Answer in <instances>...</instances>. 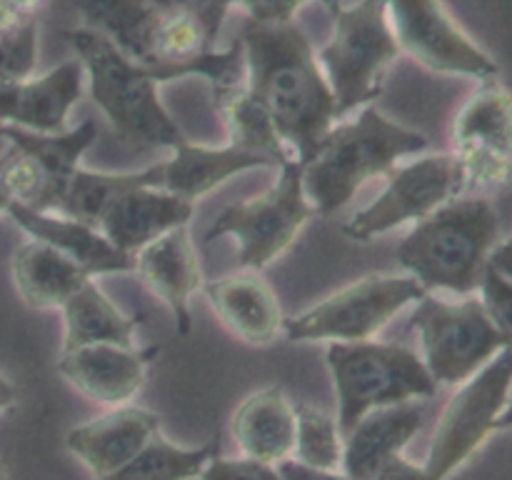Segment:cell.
Listing matches in <instances>:
<instances>
[{"label": "cell", "instance_id": "8992f818", "mask_svg": "<svg viewBox=\"0 0 512 480\" xmlns=\"http://www.w3.org/2000/svg\"><path fill=\"white\" fill-rule=\"evenodd\" d=\"M325 358L338 393V428L343 438L370 410L433 398L438 393V383L423 358L403 345L333 340Z\"/></svg>", "mask_w": 512, "mask_h": 480}, {"label": "cell", "instance_id": "60d3db41", "mask_svg": "<svg viewBox=\"0 0 512 480\" xmlns=\"http://www.w3.org/2000/svg\"><path fill=\"white\" fill-rule=\"evenodd\" d=\"M18 18H25V15H15L13 10L5 5V0H0V28H5V25L13 23V20H18Z\"/></svg>", "mask_w": 512, "mask_h": 480}, {"label": "cell", "instance_id": "30bf717a", "mask_svg": "<svg viewBox=\"0 0 512 480\" xmlns=\"http://www.w3.org/2000/svg\"><path fill=\"white\" fill-rule=\"evenodd\" d=\"M428 290L413 275H365L358 283L338 290L305 310L293 320H285L288 340H373L395 315L410 303H418Z\"/></svg>", "mask_w": 512, "mask_h": 480}, {"label": "cell", "instance_id": "ee69618b", "mask_svg": "<svg viewBox=\"0 0 512 480\" xmlns=\"http://www.w3.org/2000/svg\"><path fill=\"white\" fill-rule=\"evenodd\" d=\"M508 245H512V235H510V240H508Z\"/></svg>", "mask_w": 512, "mask_h": 480}, {"label": "cell", "instance_id": "603a6c76", "mask_svg": "<svg viewBox=\"0 0 512 480\" xmlns=\"http://www.w3.org/2000/svg\"><path fill=\"white\" fill-rule=\"evenodd\" d=\"M175 155L165 163H160V188L168 193L195 203L198 198L208 195L233 175L245 173L253 168H270L273 160L263 155L245 153L233 148H208V145L190 143L188 138L175 145Z\"/></svg>", "mask_w": 512, "mask_h": 480}, {"label": "cell", "instance_id": "277c9868", "mask_svg": "<svg viewBox=\"0 0 512 480\" xmlns=\"http://www.w3.org/2000/svg\"><path fill=\"white\" fill-rule=\"evenodd\" d=\"M428 138L385 118L373 103L350 123L330 128L303 163V190L315 213L333 215L350 203L360 185L385 175L405 155L423 153Z\"/></svg>", "mask_w": 512, "mask_h": 480}, {"label": "cell", "instance_id": "f546056e", "mask_svg": "<svg viewBox=\"0 0 512 480\" xmlns=\"http://www.w3.org/2000/svg\"><path fill=\"white\" fill-rule=\"evenodd\" d=\"M293 460L310 468L338 470L343 460V435L338 418L310 403L295 405Z\"/></svg>", "mask_w": 512, "mask_h": 480}, {"label": "cell", "instance_id": "6da1fadb", "mask_svg": "<svg viewBox=\"0 0 512 480\" xmlns=\"http://www.w3.org/2000/svg\"><path fill=\"white\" fill-rule=\"evenodd\" d=\"M240 43L250 93L268 108L285 148L308 163L340 118L310 38L295 20L258 23L248 18Z\"/></svg>", "mask_w": 512, "mask_h": 480}, {"label": "cell", "instance_id": "ffe728a7", "mask_svg": "<svg viewBox=\"0 0 512 480\" xmlns=\"http://www.w3.org/2000/svg\"><path fill=\"white\" fill-rule=\"evenodd\" d=\"M193 203L163 188H135L110 205L98 230L123 253L135 255L168 230L188 225Z\"/></svg>", "mask_w": 512, "mask_h": 480}, {"label": "cell", "instance_id": "836d02e7", "mask_svg": "<svg viewBox=\"0 0 512 480\" xmlns=\"http://www.w3.org/2000/svg\"><path fill=\"white\" fill-rule=\"evenodd\" d=\"M305 3L310 0H235V5H240L248 18L258 23H290ZM318 3H323L330 15L343 8V0H318Z\"/></svg>", "mask_w": 512, "mask_h": 480}, {"label": "cell", "instance_id": "484cf974", "mask_svg": "<svg viewBox=\"0 0 512 480\" xmlns=\"http://www.w3.org/2000/svg\"><path fill=\"white\" fill-rule=\"evenodd\" d=\"M60 310L65 320L63 353L95 343L135 348L133 338L140 320L130 318L118 305H113V300L95 285L93 278L80 285Z\"/></svg>", "mask_w": 512, "mask_h": 480}, {"label": "cell", "instance_id": "ac0fdd59", "mask_svg": "<svg viewBox=\"0 0 512 480\" xmlns=\"http://www.w3.org/2000/svg\"><path fill=\"white\" fill-rule=\"evenodd\" d=\"M423 423L425 410L415 400L370 410L343 438L340 468L355 480H373L388 460L403 453Z\"/></svg>", "mask_w": 512, "mask_h": 480}, {"label": "cell", "instance_id": "e575fe53", "mask_svg": "<svg viewBox=\"0 0 512 480\" xmlns=\"http://www.w3.org/2000/svg\"><path fill=\"white\" fill-rule=\"evenodd\" d=\"M155 5L165 10H180V13H188L208 30V35L213 40H218L220 28L225 23V15L233 8L235 0H153Z\"/></svg>", "mask_w": 512, "mask_h": 480}, {"label": "cell", "instance_id": "83f0119b", "mask_svg": "<svg viewBox=\"0 0 512 480\" xmlns=\"http://www.w3.org/2000/svg\"><path fill=\"white\" fill-rule=\"evenodd\" d=\"M135 188H160V163L138 173H93V170L78 168L55 213L98 228L100 218L108 213L110 205Z\"/></svg>", "mask_w": 512, "mask_h": 480}, {"label": "cell", "instance_id": "2e32d148", "mask_svg": "<svg viewBox=\"0 0 512 480\" xmlns=\"http://www.w3.org/2000/svg\"><path fill=\"white\" fill-rule=\"evenodd\" d=\"M158 430L160 415L153 410L138 405H115L110 413L75 425L65 435V445L100 480L123 468Z\"/></svg>", "mask_w": 512, "mask_h": 480}, {"label": "cell", "instance_id": "d4e9b609", "mask_svg": "<svg viewBox=\"0 0 512 480\" xmlns=\"http://www.w3.org/2000/svg\"><path fill=\"white\" fill-rule=\"evenodd\" d=\"M0 135L35 160L53 195V210H58L70 180L78 173L80 158L98 138V128L93 120H83L78 128L63 133H33L15 125H0Z\"/></svg>", "mask_w": 512, "mask_h": 480}, {"label": "cell", "instance_id": "44dd1931", "mask_svg": "<svg viewBox=\"0 0 512 480\" xmlns=\"http://www.w3.org/2000/svg\"><path fill=\"white\" fill-rule=\"evenodd\" d=\"M8 215L30 238L43 240V243L58 248L70 260L83 265L93 278L95 275L130 273V270H135V255H128L115 248L95 225H88L75 218H65L60 213H38V210L23 208L18 203H10Z\"/></svg>", "mask_w": 512, "mask_h": 480}, {"label": "cell", "instance_id": "d6986e66", "mask_svg": "<svg viewBox=\"0 0 512 480\" xmlns=\"http://www.w3.org/2000/svg\"><path fill=\"white\" fill-rule=\"evenodd\" d=\"M220 323L250 345H270L283 330V313L273 288L258 270L225 275L203 283Z\"/></svg>", "mask_w": 512, "mask_h": 480}, {"label": "cell", "instance_id": "7c38bea8", "mask_svg": "<svg viewBox=\"0 0 512 480\" xmlns=\"http://www.w3.org/2000/svg\"><path fill=\"white\" fill-rule=\"evenodd\" d=\"M388 20L400 50L433 73L498 78V63L460 28L443 0H388Z\"/></svg>", "mask_w": 512, "mask_h": 480}, {"label": "cell", "instance_id": "74e56055", "mask_svg": "<svg viewBox=\"0 0 512 480\" xmlns=\"http://www.w3.org/2000/svg\"><path fill=\"white\" fill-rule=\"evenodd\" d=\"M15 400H18V390H15V385L10 383L5 375H0V413L8 408H13Z\"/></svg>", "mask_w": 512, "mask_h": 480}, {"label": "cell", "instance_id": "4dcf8cb0", "mask_svg": "<svg viewBox=\"0 0 512 480\" xmlns=\"http://www.w3.org/2000/svg\"><path fill=\"white\" fill-rule=\"evenodd\" d=\"M38 65V18L25 15L0 28V85L25 80Z\"/></svg>", "mask_w": 512, "mask_h": 480}, {"label": "cell", "instance_id": "7a4b0ae2", "mask_svg": "<svg viewBox=\"0 0 512 480\" xmlns=\"http://www.w3.org/2000/svg\"><path fill=\"white\" fill-rule=\"evenodd\" d=\"M78 13L85 28L153 70L160 83L183 75H203L213 88L245 80L243 43L215 50V40L193 15L153 0H78Z\"/></svg>", "mask_w": 512, "mask_h": 480}, {"label": "cell", "instance_id": "8d00e7d4", "mask_svg": "<svg viewBox=\"0 0 512 480\" xmlns=\"http://www.w3.org/2000/svg\"><path fill=\"white\" fill-rule=\"evenodd\" d=\"M490 265H493L495 270H500L503 275H508L512 280V245L503 243V245H495V250L490 253Z\"/></svg>", "mask_w": 512, "mask_h": 480}, {"label": "cell", "instance_id": "b9f144b4", "mask_svg": "<svg viewBox=\"0 0 512 480\" xmlns=\"http://www.w3.org/2000/svg\"><path fill=\"white\" fill-rule=\"evenodd\" d=\"M0 165H3V163H0ZM10 203H13V200H10L8 190H5V185H3V175H0V213H8Z\"/></svg>", "mask_w": 512, "mask_h": 480}, {"label": "cell", "instance_id": "9c48e42d", "mask_svg": "<svg viewBox=\"0 0 512 480\" xmlns=\"http://www.w3.org/2000/svg\"><path fill=\"white\" fill-rule=\"evenodd\" d=\"M313 213L303 190V163L290 158L280 165L278 180L265 193L225 205L205 240L233 235L240 245L238 263L260 270L293 245Z\"/></svg>", "mask_w": 512, "mask_h": 480}, {"label": "cell", "instance_id": "f35d334b", "mask_svg": "<svg viewBox=\"0 0 512 480\" xmlns=\"http://www.w3.org/2000/svg\"><path fill=\"white\" fill-rule=\"evenodd\" d=\"M43 3L45 0H5V5H8L15 15H38Z\"/></svg>", "mask_w": 512, "mask_h": 480}, {"label": "cell", "instance_id": "5b68a950", "mask_svg": "<svg viewBox=\"0 0 512 480\" xmlns=\"http://www.w3.org/2000/svg\"><path fill=\"white\" fill-rule=\"evenodd\" d=\"M90 80V98L115 133L138 148H175L185 138L158 95L160 80L90 28L65 33Z\"/></svg>", "mask_w": 512, "mask_h": 480}, {"label": "cell", "instance_id": "7bdbcfd3", "mask_svg": "<svg viewBox=\"0 0 512 480\" xmlns=\"http://www.w3.org/2000/svg\"><path fill=\"white\" fill-rule=\"evenodd\" d=\"M0 480H5V473H3V460H0Z\"/></svg>", "mask_w": 512, "mask_h": 480}, {"label": "cell", "instance_id": "cb8c5ba5", "mask_svg": "<svg viewBox=\"0 0 512 480\" xmlns=\"http://www.w3.org/2000/svg\"><path fill=\"white\" fill-rule=\"evenodd\" d=\"M93 275L43 240L20 245L13 255V283L30 308H63L65 300Z\"/></svg>", "mask_w": 512, "mask_h": 480}, {"label": "cell", "instance_id": "ba28073f", "mask_svg": "<svg viewBox=\"0 0 512 480\" xmlns=\"http://www.w3.org/2000/svg\"><path fill=\"white\" fill-rule=\"evenodd\" d=\"M410 323L420 333L423 363L438 385L468 383L500 350L510 348L475 295L448 303L428 293L418 300Z\"/></svg>", "mask_w": 512, "mask_h": 480}, {"label": "cell", "instance_id": "4316f807", "mask_svg": "<svg viewBox=\"0 0 512 480\" xmlns=\"http://www.w3.org/2000/svg\"><path fill=\"white\" fill-rule=\"evenodd\" d=\"M213 105L228 128L230 145L245 153L263 155L275 165H283L288 158L283 138L275 130L268 108L250 93L248 83L218 85L213 88Z\"/></svg>", "mask_w": 512, "mask_h": 480}, {"label": "cell", "instance_id": "8fae6325", "mask_svg": "<svg viewBox=\"0 0 512 480\" xmlns=\"http://www.w3.org/2000/svg\"><path fill=\"white\" fill-rule=\"evenodd\" d=\"M383 193L343 223L350 240H373L403 223H418L465 190V170L453 153L425 155L415 163L393 168Z\"/></svg>", "mask_w": 512, "mask_h": 480}, {"label": "cell", "instance_id": "4fadbf2b", "mask_svg": "<svg viewBox=\"0 0 512 480\" xmlns=\"http://www.w3.org/2000/svg\"><path fill=\"white\" fill-rule=\"evenodd\" d=\"M453 123L465 188H498L512 175V95L498 78L480 80Z\"/></svg>", "mask_w": 512, "mask_h": 480}, {"label": "cell", "instance_id": "ab89813d", "mask_svg": "<svg viewBox=\"0 0 512 480\" xmlns=\"http://www.w3.org/2000/svg\"><path fill=\"white\" fill-rule=\"evenodd\" d=\"M512 428V398L505 403V408L500 410L498 420H495V430H510Z\"/></svg>", "mask_w": 512, "mask_h": 480}, {"label": "cell", "instance_id": "7402d4cb", "mask_svg": "<svg viewBox=\"0 0 512 480\" xmlns=\"http://www.w3.org/2000/svg\"><path fill=\"white\" fill-rule=\"evenodd\" d=\"M233 438L245 458L278 465L293 458L295 405L280 385L248 395L230 420Z\"/></svg>", "mask_w": 512, "mask_h": 480}, {"label": "cell", "instance_id": "d590c367", "mask_svg": "<svg viewBox=\"0 0 512 480\" xmlns=\"http://www.w3.org/2000/svg\"><path fill=\"white\" fill-rule=\"evenodd\" d=\"M283 480H355L350 475L338 473V470H323V468H310V465L298 463V460L288 458L283 463L275 465Z\"/></svg>", "mask_w": 512, "mask_h": 480}, {"label": "cell", "instance_id": "3957f363", "mask_svg": "<svg viewBox=\"0 0 512 480\" xmlns=\"http://www.w3.org/2000/svg\"><path fill=\"white\" fill-rule=\"evenodd\" d=\"M500 238L493 203L480 195H458L418 220L400 243L398 263L425 290L473 295Z\"/></svg>", "mask_w": 512, "mask_h": 480}, {"label": "cell", "instance_id": "5bb4252c", "mask_svg": "<svg viewBox=\"0 0 512 480\" xmlns=\"http://www.w3.org/2000/svg\"><path fill=\"white\" fill-rule=\"evenodd\" d=\"M160 348H123V345L95 343L60 355L58 373L78 393L95 403L125 405L143 390L150 360Z\"/></svg>", "mask_w": 512, "mask_h": 480}, {"label": "cell", "instance_id": "f1b7e54d", "mask_svg": "<svg viewBox=\"0 0 512 480\" xmlns=\"http://www.w3.org/2000/svg\"><path fill=\"white\" fill-rule=\"evenodd\" d=\"M213 453H218V440L200 448H180L158 430L123 468L100 480H193Z\"/></svg>", "mask_w": 512, "mask_h": 480}, {"label": "cell", "instance_id": "52a82bcc", "mask_svg": "<svg viewBox=\"0 0 512 480\" xmlns=\"http://www.w3.org/2000/svg\"><path fill=\"white\" fill-rule=\"evenodd\" d=\"M333 38L318 53L338 115L383 93L385 75L403 50L388 20V0H358L333 15Z\"/></svg>", "mask_w": 512, "mask_h": 480}, {"label": "cell", "instance_id": "e0dca14e", "mask_svg": "<svg viewBox=\"0 0 512 480\" xmlns=\"http://www.w3.org/2000/svg\"><path fill=\"white\" fill-rule=\"evenodd\" d=\"M135 273L140 275L150 293L158 295L170 308L180 335H190V295L203 290V273L190 243L188 225L168 230L135 253Z\"/></svg>", "mask_w": 512, "mask_h": 480}, {"label": "cell", "instance_id": "1f68e13d", "mask_svg": "<svg viewBox=\"0 0 512 480\" xmlns=\"http://www.w3.org/2000/svg\"><path fill=\"white\" fill-rule=\"evenodd\" d=\"M478 288L480 300H483L490 320H493L495 328L503 333L508 345H512V280L488 263L485 265Z\"/></svg>", "mask_w": 512, "mask_h": 480}, {"label": "cell", "instance_id": "d6a6232c", "mask_svg": "<svg viewBox=\"0 0 512 480\" xmlns=\"http://www.w3.org/2000/svg\"><path fill=\"white\" fill-rule=\"evenodd\" d=\"M200 480H283L278 468L268 463H260L253 458H223L213 453L205 468L200 470Z\"/></svg>", "mask_w": 512, "mask_h": 480}, {"label": "cell", "instance_id": "9a60e30c", "mask_svg": "<svg viewBox=\"0 0 512 480\" xmlns=\"http://www.w3.org/2000/svg\"><path fill=\"white\" fill-rule=\"evenodd\" d=\"M85 68L78 58L60 63L40 78L0 85V123L33 133H63L68 113L83 95Z\"/></svg>", "mask_w": 512, "mask_h": 480}]
</instances>
